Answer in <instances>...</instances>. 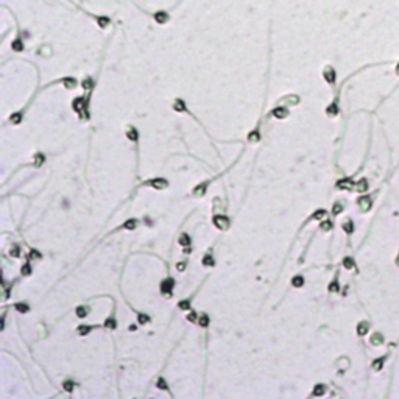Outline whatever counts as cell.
<instances>
[{
  "label": "cell",
  "mask_w": 399,
  "mask_h": 399,
  "mask_svg": "<svg viewBox=\"0 0 399 399\" xmlns=\"http://www.w3.org/2000/svg\"><path fill=\"white\" fill-rule=\"evenodd\" d=\"M90 331H92V327H90V326H86V324H81V326L78 327V334H80V335H87Z\"/></svg>",
  "instance_id": "cell-24"
},
{
  "label": "cell",
  "mask_w": 399,
  "mask_h": 399,
  "mask_svg": "<svg viewBox=\"0 0 399 399\" xmlns=\"http://www.w3.org/2000/svg\"><path fill=\"white\" fill-rule=\"evenodd\" d=\"M173 287H175V281L172 278H167V279H164L161 282V293L162 295H170Z\"/></svg>",
  "instance_id": "cell-1"
},
{
  "label": "cell",
  "mask_w": 399,
  "mask_h": 399,
  "mask_svg": "<svg viewBox=\"0 0 399 399\" xmlns=\"http://www.w3.org/2000/svg\"><path fill=\"white\" fill-rule=\"evenodd\" d=\"M42 162H44V155L42 153H38V155H35V165H42Z\"/></svg>",
  "instance_id": "cell-29"
},
{
  "label": "cell",
  "mask_w": 399,
  "mask_h": 399,
  "mask_svg": "<svg viewBox=\"0 0 399 399\" xmlns=\"http://www.w3.org/2000/svg\"><path fill=\"white\" fill-rule=\"evenodd\" d=\"M178 307H179L181 310H189V309H190V301H189V299H184V301H181V303L178 304Z\"/></svg>",
  "instance_id": "cell-30"
},
{
  "label": "cell",
  "mask_w": 399,
  "mask_h": 399,
  "mask_svg": "<svg viewBox=\"0 0 399 399\" xmlns=\"http://www.w3.org/2000/svg\"><path fill=\"white\" fill-rule=\"evenodd\" d=\"M158 388H161V390H169L167 382H165L164 379H159V380H158Z\"/></svg>",
  "instance_id": "cell-39"
},
{
  "label": "cell",
  "mask_w": 399,
  "mask_h": 399,
  "mask_svg": "<svg viewBox=\"0 0 399 399\" xmlns=\"http://www.w3.org/2000/svg\"><path fill=\"white\" fill-rule=\"evenodd\" d=\"M145 184H147V186H150V187H155V189H158V190L167 189V186H169V183H167L165 179H162V178H156V179L147 181Z\"/></svg>",
  "instance_id": "cell-2"
},
{
  "label": "cell",
  "mask_w": 399,
  "mask_h": 399,
  "mask_svg": "<svg viewBox=\"0 0 399 399\" xmlns=\"http://www.w3.org/2000/svg\"><path fill=\"white\" fill-rule=\"evenodd\" d=\"M184 268H186V262H179V263L176 265V270H178V271H184Z\"/></svg>",
  "instance_id": "cell-44"
},
{
  "label": "cell",
  "mask_w": 399,
  "mask_h": 399,
  "mask_svg": "<svg viewBox=\"0 0 399 399\" xmlns=\"http://www.w3.org/2000/svg\"><path fill=\"white\" fill-rule=\"evenodd\" d=\"M397 73H399V69H397Z\"/></svg>",
  "instance_id": "cell-47"
},
{
  "label": "cell",
  "mask_w": 399,
  "mask_h": 399,
  "mask_svg": "<svg viewBox=\"0 0 399 399\" xmlns=\"http://www.w3.org/2000/svg\"><path fill=\"white\" fill-rule=\"evenodd\" d=\"M178 242H179V245H183V246H189V245H190V237H189L187 234H181Z\"/></svg>",
  "instance_id": "cell-20"
},
{
  "label": "cell",
  "mask_w": 399,
  "mask_h": 399,
  "mask_svg": "<svg viewBox=\"0 0 399 399\" xmlns=\"http://www.w3.org/2000/svg\"><path fill=\"white\" fill-rule=\"evenodd\" d=\"M382 365H383V359H377V360H374L373 368H374V369H380V368H382Z\"/></svg>",
  "instance_id": "cell-38"
},
{
  "label": "cell",
  "mask_w": 399,
  "mask_h": 399,
  "mask_svg": "<svg viewBox=\"0 0 399 399\" xmlns=\"http://www.w3.org/2000/svg\"><path fill=\"white\" fill-rule=\"evenodd\" d=\"M150 317L148 315H145V313H142V312H139L137 313V321H139V324H147V323H150Z\"/></svg>",
  "instance_id": "cell-17"
},
{
  "label": "cell",
  "mask_w": 399,
  "mask_h": 399,
  "mask_svg": "<svg viewBox=\"0 0 399 399\" xmlns=\"http://www.w3.org/2000/svg\"><path fill=\"white\" fill-rule=\"evenodd\" d=\"M321 229H323V231L332 229V223H331V221H323V223H321Z\"/></svg>",
  "instance_id": "cell-41"
},
{
  "label": "cell",
  "mask_w": 399,
  "mask_h": 399,
  "mask_svg": "<svg viewBox=\"0 0 399 399\" xmlns=\"http://www.w3.org/2000/svg\"><path fill=\"white\" fill-rule=\"evenodd\" d=\"M10 254H11L13 257H19V256H21L19 246H17V245H13V246H11V249H10Z\"/></svg>",
  "instance_id": "cell-34"
},
{
  "label": "cell",
  "mask_w": 399,
  "mask_h": 399,
  "mask_svg": "<svg viewBox=\"0 0 399 399\" xmlns=\"http://www.w3.org/2000/svg\"><path fill=\"white\" fill-rule=\"evenodd\" d=\"M214 257L211 256V254H206L204 257H203V265H206V267H214Z\"/></svg>",
  "instance_id": "cell-18"
},
{
  "label": "cell",
  "mask_w": 399,
  "mask_h": 399,
  "mask_svg": "<svg viewBox=\"0 0 399 399\" xmlns=\"http://www.w3.org/2000/svg\"><path fill=\"white\" fill-rule=\"evenodd\" d=\"M63 387H64L66 391L70 393V391H73V388H75V382H73V380H66V382L63 383Z\"/></svg>",
  "instance_id": "cell-25"
},
{
  "label": "cell",
  "mask_w": 399,
  "mask_h": 399,
  "mask_svg": "<svg viewBox=\"0 0 399 399\" xmlns=\"http://www.w3.org/2000/svg\"><path fill=\"white\" fill-rule=\"evenodd\" d=\"M343 229L348 232V234H351L352 231H354V226H352V221L351 220H348V221H345L343 223Z\"/></svg>",
  "instance_id": "cell-27"
},
{
  "label": "cell",
  "mask_w": 399,
  "mask_h": 399,
  "mask_svg": "<svg viewBox=\"0 0 399 399\" xmlns=\"http://www.w3.org/2000/svg\"><path fill=\"white\" fill-rule=\"evenodd\" d=\"M137 225H139V220L131 218V220H128V221H125V223H123V228H125V229H134Z\"/></svg>",
  "instance_id": "cell-13"
},
{
  "label": "cell",
  "mask_w": 399,
  "mask_h": 399,
  "mask_svg": "<svg viewBox=\"0 0 399 399\" xmlns=\"http://www.w3.org/2000/svg\"><path fill=\"white\" fill-rule=\"evenodd\" d=\"M83 87H84V89H90V87H92V80H90V78H86V80L83 81Z\"/></svg>",
  "instance_id": "cell-42"
},
{
  "label": "cell",
  "mask_w": 399,
  "mask_h": 399,
  "mask_svg": "<svg viewBox=\"0 0 399 399\" xmlns=\"http://www.w3.org/2000/svg\"><path fill=\"white\" fill-rule=\"evenodd\" d=\"M337 112H338V109H337V106H335V104H332V106H329V108H327V114H329V115H335Z\"/></svg>",
  "instance_id": "cell-40"
},
{
  "label": "cell",
  "mask_w": 399,
  "mask_h": 399,
  "mask_svg": "<svg viewBox=\"0 0 399 399\" xmlns=\"http://www.w3.org/2000/svg\"><path fill=\"white\" fill-rule=\"evenodd\" d=\"M326 215V211H323V209H318L313 215H312V220H321L323 217Z\"/></svg>",
  "instance_id": "cell-26"
},
{
  "label": "cell",
  "mask_w": 399,
  "mask_h": 399,
  "mask_svg": "<svg viewBox=\"0 0 399 399\" xmlns=\"http://www.w3.org/2000/svg\"><path fill=\"white\" fill-rule=\"evenodd\" d=\"M14 309L17 310V312H21V313H27L28 310H30V307L25 304V303H17L16 306H14Z\"/></svg>",
  "instance_id": "cell-16"
},
{
  "label": "cell",
  "mask_w": 399,
  "mask_h": 399,
  "mask_svg": "<svg viewBox=\"0 0 399 399\" xmlns=\"http://www.w3.org/2000/svg\"><path fill=\"white\" fill-rule=\"evenodd\" d=\"M273 115L278 118H285L289 115V111H287V108H276V109H273Z\"/></svg>",
  "instance_id": "cell-5"
},
{
  "label": "cell",
  "mask_w": 399,
  "mask_h": 399,
  "mask_svg": "<svg viewBox=\"0 0 399 399\" xmlns=\"http://www.w3.org/2000/svg\"><path fill=\"white\" fill-rule=\"evenodd\" d=\"M355 189H357L359 192H365V190L368 189V183H366V179H360V181L355 184Z\"/></svg>",
  "instance_id": "cell-19"
},
{
  "label": "cell",
  "mask_w": 399,
  "mask_h": 399,
  "mask_svg": "<svg viewBox=\"0 0 399 399\" xmlns=\"http://www.w3.org/2000/svg\"><path fill=\"white\" fill-rule=\"evenodd\" d=\"M104 326H106L108 329H115V326H117V324H115V320H114L112 317H109V318L104 321Z\"/></svg>",
  "instance_id": "cell-28"
},
{
  "label": "cell",
  "mask_w": 399,
  "mask_h": 399,
  "mask_svg": "<svg viewBox=\"0 0 399 399\" xmlns=\"http://www.w3.org/2000/svg\"><path fill=\"white\" fill-rule=\"evenodd\" d=\"M329 290H331V292H337V290H338V284H337V282H332V284L329 285Z\"/></svg>",
  "instance_id": "cell-45"
},
{
  "label": "cell",
  "mask_w": 399,
  "mask_h": 399,
  "mask_svg": "<svg viewBox=\"0 0 399 399\" xmlns=\"http://www.w3.org/2000/svg\"><path fill=\"white\" fill-rule=\"evenodd\" d=\"M63 83H64V86H66L67 89H73V87L77 86V81H75L73 78H66V80H63Z\"/></svg>",
  "instance_id": "cell-23"
},
{
  "label": "cell",
  "mask_w": 399,
  "mask_h": 399,
  "mask_svg": "<svg viewBox=\"0 0 399 399\" xmlns=\"http://www.w3.org/2000/svg\"><path fill=\"white\" fill-rule=\"evenodd\" d=\"M359 207H360V211L368 212L369 207H371V198L369 197H360L359 198Z\"/></svg>",
  "instance_id": "cell-4"
},
{
  "label": "cell",
  "mask_w": 399,
  "mask_h": 399,
  "mask_svg": "<svg viewBox=\"0 0 399 399\" xmlns=\"http://www.w3.org/2000/svg\"><path fill=\"white\" fill-rule=\"evenodd\" d=\"M343 265L348 268V270H351V268H354V260L351 259V257H346L345 260H343Z\"/></svg>",
  "instance_id": "cell-32"
},
{
  "label": "cell",
  "mask_w": 399,
  "mask_h": 399,
  "mask_svg": "<svg viewBox=\"0 0 399 399\" xmlns=\"http://www.w3.org/2000/svg\"><path fill=\"white\" fill-rule=\"evenodd\" d=\"M30 259H35V260L41 259V253L36 251V249H31V251H30Z\"/></svg>",
  "instance_id": "cell-37"
},
{
  "label": "cell",
  "mask_w": 399,
  "mask_h": 399,
  "mask_svg": "<svg viewBox=\"0 0 399 399\" xmlns=\"http://www.w3.org/2000/svg\"><path fill=\"white\" fill-rule=\"evenodd\" d=\"M87 313H89V307H86V306L77 307V317L78 318H84V317H87Z\"/></svg>",
  "instance_id": "cell-11"
},
{
  "label": "cell",
  "mask_w": 399,
  "mask_h": 399,
  "mask_svg": "<svg viewBox=\"0 0 399 399\" xmlns=\"http://www.w3.org/2000/svg\"><path fill=\"white\" fill-rule=\"evenodd\" d=\"M341 209H343V204H341V203H335V204H334V207H332V212L337 215V214H340V212H341Z\"/></svg>",
  "instance_id": "cell-35"
},
{
  "label": "cell",
  "mask_w": 399,
  "mask_h": 399,
  "mask_svg": "<svg viewBox=\"0 0 399 399\" xmlns=\"http://www.w3.org/2000/svg\"><path fill=\"white\" fill-rule=\"evenodd\" d=\"M259 139H260V134H259L257 129L251 131L249 134H248V142H259Z\"/></svg>",
  "instance_id": "cell-15"
},
{
  "label": "cell",
  "mask_w": 399,
  "mask_h": 399,
  "mask_svg": "<svg viewBox=\"0 0 399 399\" xmlns=\"http://www.w3.org/2000/svg\"><path fill=\"white\" fill-rule=\"evenodd\" d=\"M128 139L129 141H132V142H136L137 139H139V132H137V129H134V128H128Z\"/></svg>",
  "instance_id": "cell-9"
},
{
  "label": "cell",
  "mask_w": 399,
  "mask_h": 399,
  "mask_svg": "<svg viewBox=\"0 0 399 399\" xmlns=\"http://www.w3.org/2000/svg\"><path fill=\"white\" fill-rule=\"evenodd\" d=\"M21 120H22V114H21V112H16V114H13V115H11V122H13L14 125L21 123Z\"/></svg>",
  "instance_id": "cell-33"
},
{
  "label": "cell",
  "mask_w": 399,
  "mask_h": 399,
  "mask_svg": "<svg viewBox=\"0 0 399 399\" xmlns=\"http://www.w3.org/2000/svg\"><path fill=\"white\" fill-rule=\"evenodd\" d=\"M173 108H175V111H179V112H186V111H187V109H186V104H184V101H183L181 98L175 100Z\"/></svg>",
  "instance_id": "cell-10"
},
{
  "label": "cell",
  "mask_w": 399,
  "mask_h": 399,
  "mask_svg": "<svg viewBox=\"0 0 399 399\" xmlns=\"http://www.w3.org/2000/svg\"><path fill=\"white\" fill-rule=\"evenodd\" d=\"M187 320H189V321H192V323H195V321L198 320V315H197L195 312H190V313L187 315Z\"/></svg>",
  "instance_id": "cell-43"
},
{
  "label": "cell",
  "mask_w": 399,
  "mask_h": 399,
  "mask_svg": "<svg viewBox=\"0 0 399 399\" xmlns=\"http://www.w3.org/2000/svg\"><path fill=\"white\" fill-rule=\"evenodd\" d=\"M21 271H22V275H24V276H28V275L31 273V267H30L28 263H25L24 267H22V270H21Z\"/></svg>",
  "instance_id": "cell-36"
},
{
  "label": "cell",
  "mask_w": 399,
  "mask_h": 399,
  "mask_svg": "<svg viewBox=\"0 0 399 399\" xmlns=\"http://www.w3.org/2000/svg\"><path fill=\"white\" fill-rule=\"evenodd\" d=\"M206 187H207V183H203V184L197 186L195 190H193V195H195V197H203V195L206 193Z\"/></svg>",
  "instance_id": "cell-7"
},
{
  "label": "cell",
  "mask_w": 399,
  "mask_h": 399,
  "mask_svg": "<svg viewBox=\"0 0 399 399\" xmlns=\"http://www.w3.org/2000/svg\"><path fill=\"white\" fill-rule=\"evenodd\" d=\"M292 285H293V287H296V289L303 287V285H304V278H303V276H299V275H298V276H295V278L292 279Z\"/></svg>",
  "instance_id": "cell-14"
},
{
  "label": "cell",
  "mask_w": 399,
  "mask_h": 399,
  "mask_svg": "<svg viewBox=\"0 0 399 399\" xmlns=\"http://www.w3.org/2000/svg\"><path fill=\"white\" fill-rule=\"evenodd\" d=\"M324 393H326V385H323V383L315 385V388H313V396H323Z\"/></svg>",
  "instance_id": "cell-12"
},
{
  "label": "cell",
  "mask_w": 399,
  "mask_h": 399,
  "mask_svg": "<svg viewBox=\"0 0 399 399\" xmlns=\"http://www.w3.org/2000/svg\"><path fill=\"white\" fill-rule=\"evenodd\" d=\"M383 341V338H382V335H379V334H374L373 337H371V343L373 345H380Z\"/></svg>",
  "instance_id": "cell-31"
},
{
  "label": "cell",
  "mask_w": 399,
  "mask_h": 399,
  "mask_svg": "<svg viewBox=\"0 0 399 399\" xmlns=\"http://www.w3.org/2000/svg\"><path fill=\"white\" fill-rule=\"evenodd\" d=\"M324 78L329 81V83H334L335 81V73H334V69L332 67H326L324 69Z\"/></svg>",
  "instance_id": "cell-6"
},
{
  "label": "cell",
  "mask_w": 399,
  "mask_h": 399,
  "mask_svg": "<svg viewBox=\"0 0 399 399\" xmlns=\"http://www.w3.org/2000/svg\"><path fill=\"white\" fill-rule=\"evenodd\" d=\"M214 225L218 228V229H228L229 228V220L225 217V215H215L214 217Z\"/></svg>",
  "instance_id": "cell-3"
},
{
  "label": "cell",
  "mask_w": 399,
  "mask_h": 399,
  "mask_svg": "<svg viewBox=\"0 0 399 399\" xmlns=\"http://www.w3.org/2000/svg\"><path fill=\"white\" fill-rule=\"evenodd\" d=\"M337 187H338V189H352L354 184H352L351 179H341V181L337 183Z\"/></svg>",
  "instance_id": "cell-8"
},
{
  "label": "cell",
  "mask_w": 399,
  "mask_h": 399,
  "mask_svg": "<svg viewBox=\"0 0 399 399\" xmlns=\"http://www.w3.org/2000/svg\"><path fill=\"white\" fill-rule=\"evenodd\" d=\"M198 324H200L201 327H207V324H209V317H207L206 313H203V315L198 318Z\"/></svg>",
  "instance_id": "cell-22"
},
{
  "label": "cell",
  "mask_w": 399,
  "mask_h": 399,
  "mask_svg": "<svg viewBox=\"0 0 399 399\" xmlns=\"http://www.w3.org/2000/svg\"><path fill=\"white\" fill-rule=\"evenodd\" d=\"M366 332H368V323L362 321V323L359 324V327H357V334H359V335H365Z\"/></svg>",
  "instance_id": "cell-21"
},
{
  "label": "cell",
  "mask_w": 399,
  "mask_h": 399,
  "mask_svg": "<svg viewBox=\"0 0 399 399\" xmlns=\"http://www.w3.org/2000/svg\"><path fill=\"white\" fill-rule=\"evenodd\" d=\"M396 262H397V265H399V256H397V260H396Z\"/></svg>",
  "instance_id": "cell-46"
}]
</instances>
